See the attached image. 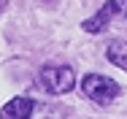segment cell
Returning <instances> with one entry per match:
<instances>
[{
    "label": "cell",
    "instance_id": "cell-1",
    "mask_svg": "<svg viewBox=\"0 0 127 119\" xmlns=\"http://www.w3.org/2000/svg\"><path fill=\"white\" fill-rule=\"evenodd\" d=\"M81 92L89 97V100L105 106V103H111L114 97L119 95L122 89H119V84H116L114 79H108V76H103V73H87L84 81H81Z\"/></svg>",
    "mask_w": 127,
    "mask_h": 119
},
{
    "label": "cell",
    "instance_id": "cell-2",
    "mask_svg": "<svg viewBox=\"0 0 127 119\" xmlns=\"http://www.w3.org/2000/svg\"><path fill=\"white\" fill-rule=\"evenodd\" d=\"M38 81L51 95H65L73 89V71L65 65H43L38 71Z\"/></svg>",
    "mask_w": 127,
    "mask_h": 119
},
{
    "label": "cell",
    "instance_id": "cell-3",
    "mask_svg": "<svg viewBox=\"0 0 127 119\" xmlns=\"http://www.w3.org/2000/svg\"><path fill=\"white\" fill-rule=\"evenodd\" d=\"M114 16H127V0H111V3H105L92 19L84 22V30L87 33H100V30L108 27V22Z\"/></svg>",
    "mask_w": 127,
    "mask_h": 119
},
{
    "label": "cell",
    "instance_id": "cell-4",
    "mask_svg": "<svg viewBox=\"0 0 127 119\" xmlns=\"http://www.w3.org/2000/svg\"><path fill=\"white\" fill-rule=\"evenodd\" d=\"M32 111H35L32 97H14L0 108V119H30Z\"/></svg>",
    "mask_w": 127,
    "mask_h": 119
},
{
    "label": "cell",
    "instance_id": "cell-5",
    "mask_svg": "<svg viewBox=\"0 0 127 119\" xmlns=\"http://www.w3.org/2000/svg\"><path fill=\"white\" fill-rule=\"evenodd\" d=\"M105 57H108V62H114L116 68L127 71V43H122V41L111 43V46H108V51H105Z\"/></svg>",
    "mask_w": 127,
    "mask_h": 119
},
{
    "label": "cell",
    "instance_id": "cell-6",
    "mask_svg": "<svg viewBox=\"0 0 127 119\" xmlns=\"http://www.w3.org/2000/svg\"><path fill=\"white\" fill-rule=\"evenodd\" d=\"M5 3H8V0H0V11H3V8H5Z\"/></svg>",
    "mask_w": 127,
    "mask_h": 119
}]
</instances>
